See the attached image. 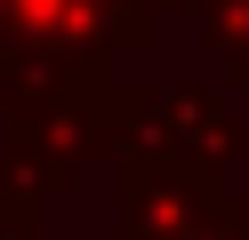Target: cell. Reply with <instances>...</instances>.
I'll return each mask as SVG.
<instances>
[{"label":"cell","instance_id":"277c9868","mask_svg":"<svg viewBox=\"0 0 249 240\" xmlns=\"http://www.w3.org/2000/svg\"><path fill=\"white\" fill-rule=\"evenodd\" d=\"M193 32L233 88H249V0H193Z\"/></svg>","mask_w":249,"mask_h":240},{"label":"cell","instance_id":"52a82bcc","mask_svg":"<svg viewBox=\"0 0 249 240\" xmlns=\"http://www.w3.org/2000/svg\"><path fill=\"white\" fill-rule=\"evenodd\" d=\"M153 16H193V0H153Z\"/></svg>","mask_w":249,"mask_h":240},{"label":"cell","instance_id":"5b68a950","mask_svg":"<svg viewBox=\"0 0 249 240\" xmlns=\"http://www.w3.org/2000/svg\"><path fill=\"white\" fill-rule=\"evenodd\" d=\"M0 240H49V232H40V208L0 192Z\"/></svg>","mask_w":249,"mask_h":240},{"label":"cell","instance_id":"8992f818","mask_svg":"<svg viewBox=\"0 0 249 240\" xmlns=\"http://www.w3.org/2000/svg\"><path fill=\"white\" fill-rule=\"evenodd\" d=\"M193 240H249V224H217V232H193Z\"/></svg>","mask_w":249,"mask_h":240},{"label":"cell","instance_id":"6da1fadb","mask_svg":"<svg viewBox=\"0 0 249 240\" xmlns=\"http://www.w3.org/2000/svg\"><path fill=\"white\" fill-rule=\"evenodd\" d=\"M217 224H249V192L169 152L113 160V240H193Z\"/></svg>","mask_w":249,"mask_h":240},{"label":"cell","instance_id":"3957f363","mask_svg":"<svg viewBox=\"0 0 249 240\" xmlns=\"http://www.w3.org/2000/svg\"><path fill=\"white\" fill-rule=\"evenodd\" d=\"M0 192L49 208V200H65V192H81V168L49 144L40 120H0Z\"/></svg>","mask_w":249,"mask_h":240},{"label":"cell","instance_id":"7a4b0ae2","mask_svg":"<svg viewBox=\"0 0 249 240\" xmlns=\"http://www.w3.org/2000/svg\"><path fill=\"white\" fill-rule=\"evenodd\" d=\"M129 152H169V160H193L209 176H241L249 168V120L209 80H145V112H137Z\"/></svg>","mask_w":249,"mask_h":240}]
</instances>
